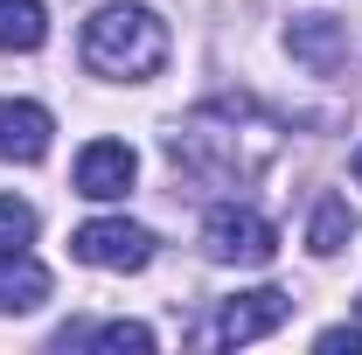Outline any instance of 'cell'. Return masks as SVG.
Instances as JSON below:
<instances>
[{
  "label": "cell",
  "instance_id": "obj_12",
  "mask_svg": "<svg viewBox=\"0 0 362 355\" xmlns=\"http://www.w3.org/2000/svg\"><path fill=\"white\" fill-rule=\"evenodd\" d=\"M28 237H35V209L14 202V195H0V251H21Z\"/></svg>",
  "mask_w": 362,
  "mask_h": 355
},
{
  "label": "cell",
  "instance_id": "obj_2",
  "mask_svg": "<svg viewBox=\"0 0 362 355\" xmlns=\"http://www.w3.org/2000/svg\"><path fill=\"white\" fill-rule=\"evenodd\" d=\"M202 251H209L216 265H272V258H279V230H272L258 209L223 202V209L202 216Z\"/></svg>",
  "mask_w": 362,
  "mask_h": 355
},
{
  "label": "cell",
  "instance_id": "obj_5",
  "mask_svg": "<svg viewBox=\"0 0 362 355\" xmlns=\"http://www.w3.org/2000/svg\"><path fill=\"white\" fill-rule=\"evenodd\" d=\"M133 175H139V161L126 139H90L77 153V195H90V202H119L133 188Z\"/></svg>",
  "mask_w": 362,
  "mask_h": 355
},
{
  "label": "cell",
  "instance_id": "obj_14",
  "mask_svg": "<svg viewBox=\"0 0 362 355\" xmlns=\"http://www.w3.org/2000/svg\"><path fill=\"white\" fill-rule=\"evenodd\" d=\"M349 168H356V181H362V146H356V161H349Z\"/></svg>",
  "mask_w": 362,
  "mask_h": 355
},
{
  "label": "cell",
  "instance_id": "obj_1",
  "mask_svg": "<svg viewBox=\"0 0 362 355\" xmlns=\"http://www.w3.org/2000/svg\"><path fill=\"white\" fill-rule=\"evenodd\" d=\"M84 63L105 70V77H153L168 63V21L153 7L112 0L84 21Z\"/></svg>",
  "mask_w": 362,
  "mask_h": 355
},
{
  "label": "cell",
  "instance_id": "obj_7",
  "mask_svg": "<svg viewBox=\"0 0 362 355\" xmlns=\"http://www.w3.org/2000/svg\"><path fill=\"white\" fill-rule=\"evenodd\" d=\"M49 300V272L28 251H0V313H35Z\"/></svg>",
  "mask_w": 362,
  "mask_h": 355
},
{
  "label": "cell",
  "instance_id": "obj_11",
  "mask_svg": "<svg viewBox=\"0 0 362 355\" xmlns=\"http://www.w3.org/2000/svg\"><path fill=\"white\" fill-rule=\"evenodd\" d=\"M84 342H90V349H112V355H119V349L146 355V349H153V327H139V320H112V327H98V334H84Z\"/></svg>",
  "mask_w": 362,
  "mask_h": 355
},
{
  "label": "cell",
  "instance_id": "obj_10",
  "mask_svg": "<svg viewBox=\"0 0 362 355\" xmlns=\"http://www.w3.org/2000/svg\"><path fill=\"white\" fill-rule=\"evenodd\" d=\"M349 237H356V209H349L341 195H327V202L314 209V230H307V244H314V258H334V251H341Z\"/></svg>",
  "mask_w": 362,
  "mask_h": 355
},
{
  "label": "cell",
  "instance_id": "obj_4",
  "mask_svg": "<svg viewBox=\"0 0 362 355\" xmlns=\"http://www.w3.org/2000/svg\"><path fill=\"white\" fill-rule=\"evenodd\" d=\"M286 313H293V300H286L279 286L237 293V300H223L216 327H209V342H258V334H272V327H286Z\"/></svg>",
  "mask_w": 362,
  "mask_h": 355
},
{
  "label": "cell",
  "instance_id": "obj_3",
  "mask_svg": "<svg viewBox=\"0 0 362 355\" xmlns=\"http://www.w3.org/2000/svg\"><path fill=\"white\" fill-rule=\"evenodd\" d=\"M70 251L84 265H98V272H139L153 258V230L146 223H126V216H98V223H84L70 237Z\"/></svg>",
  "mask_w": 362,
  "mask_h": 355
},
{
  "label": "cell",
  "instance_id": "obj_6",
  "mask_svg": "<svg viewBox=\"0 0 362 355\" xmlns=\"http://www.w3.org/2000/svg\"><path fill=\"white\" fill-rule=\"evenodd\" d=\"M49 112L42 105H28V98H0V161H21V168H35L49 153Z\"/></svg>",
  "mask_w": 362,
  "mask_h": 355
},
{
  "label": "cell",
  "instance_id": "obj_9",
  "mask_svg": "<svg viewBox=\"0 0 362 355\" xmlns=\"http://www.w3.org/2000/svg\"><path fill=\"white\" fill-rule=\"evenodd\" d=\"M293 56H300V63H314V70H334V63L349 56V42H341V28H334L327 14H314V21H300V28H293Z\"/></svg>",
  "mask_w": 362,
  "mask_h": 355
},
{
  "label": "cell",
  "instance_id": "obj_8",
  "mask_svg": "<svg viewBox=\"0 0 362 355\" xmlns=\"http://www.w3.org/2000/svg\"><path fill=\"white\" fill-rule=\"evenodd\" d=\"M42 42H49V7L42 0H0V49L28 56Z\"/></svg>",
  "mask_w": 362,
  "mask_h": 355
},
{
  "label": "cell",
  "instance_id": "obj_13",
  "mask_svg": "<svg viewBox=\"0 0 362 355\" xmlns=\"http://www.w3.org/2000/svg\"><path fill=\"white\" fill-rule=\"evenodd\" d=\"M314 349H320V355H341V349L356 355V349H362V327H327V334H320Z\"/></svg>",
  "mask_w": 362,
  "mask_h": 355
}]
</instances>
